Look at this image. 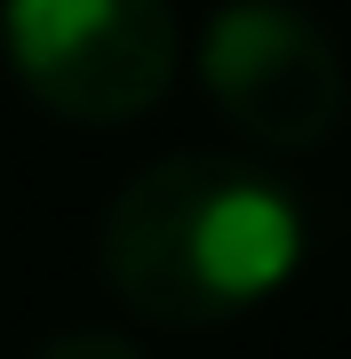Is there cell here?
Returning <instances> with one entry per match:
<instances>
[{"instance_id":"1","label":"cell","mask_w":351,"mask_h":359,"mask_svg":"<svg viewBox=\"0 0 351 359\" xmlns=\"http://www.w3.org/2000/svg\"><path fill=\"white\" fill-rule=\"evenodd\" d=\"M312 256L296 184L240 152H168L136 168L96 224V271L152 327H232Z\"/></svg>"},{"instance_id":"2","label":"cell","mask_w":351,"mask_h":359,"mask_svg":"<svg viewBox=\"0 0 351 359\" xmlns=\"http://www.w3.org/2000/svg\"><path fill=\"white\" fill-rule=\"evenodd\" d=\"M0 48L40 112L120 128L176 88L184 25L176 0H0Z\"/></svg>"},{"instance_id":"3","label":"cell","mask_w":351,"mask_h":359,"mask_svg":"<svg viewBox=\"0 0 351 359\" xmlns=\"http://www.w3.org/2000/svg\"><path fill=\"white\" fill-rule=\"evenodd\" d=\"M200 88L256 152H319L351 120L343 48L296 0H223L200 32Z\"/></svg>"},{"instance_id":"4","label":"cell","mask_w":351,"mask_h":359,"mask_svg":"<svg viewBox=\"0 0 351 359\" xmlns=\"http://www.w3.org/2000/svg\"><path fill=\"white\" fill-rule=\"evenodd\" d=\"M32 359H144L128 335H112V327H64V335H48Z\"/></svg>"}]
</instances>
